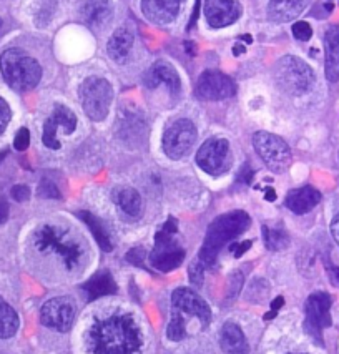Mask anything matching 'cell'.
<instances>
[{"mask_svg":"<svg viewBox=\"0 0 339 354\" xmlns=\"http://www.w3.org/2000/svg\"><path fill=\"white\" fill-rule=\"evenodd\" d=\"M142 344V331L131 315H111L97 321L89 331L93 354H138Z\"/></svg>","mask_w":339,"mask_h":354,"instance_id":"obj_1","label":"cell"},{"mask_svg":"<svg viewBox=\"0 0 339 354\" xmlns=\"http://www.w3.org/2000/svg\"><path fill=\"white\" fill-rule=\"evenodd\" d=\"M251 225V218L248 213L237 209V212L225 213V215L218 216L217 220L210 225L208 233H206L203 248L200 251V261L203 266H213L217 261L218 253L226 243L245 233L248 226Z\"/></svg>","mask_w":339,"mask_h":354,"instance_id":"obj_2","label":"cell"},{"mask_svg":"<svg viewBox=\"0 0 339 354\" xmlns=\"http://www.w3.org/2000/svg\"><path fill=\"white\" fill-rule=\"evenodd\" d=\"M34 245L40 253L57 254L67 270H77L85 257L84 246L55 225L40 226L34 234Z\"/></svg>","mask_w":339,"mask_h":354,"instance_id":"obj_3","label":"cell"},{"mask_svg":"<svg viewBox=\"0 0 339 354\" xmlns=\"http://www.w3.org/2000/svg\"><path fill=\"white\" fill-rule=\"evenodd\" d=\"M0 72L3 80L17 92L35 88L42 78V67L39 62L20 48H9L2 53Z\"/></svg>","mask_w":339,"mask_h":354,"instance_id":"obj_4","label":"cell"},{"mask_svg":"<svg viewBox=\"0 0 339 354\" xmlns=\"http://www.w3.org/2000/svg\"><path fill=\"white\" fill-rule=\"evenodd\" d=\"M275 80L286 95L301 97L313 88L316 75L304 60L295 55H286L276 64Z\"/></svg>","mask_w":339,"mask_h":354,"instance_id":"obj_5","label":"cell"},{"mask_svg":"<svg viewBox=\"0 0 339 354\" xmlns=\"http://www.w3.org/2000/svg\"><path fill=\"white\" fill-rule=\"evenodd\" d=\"M82 105L84 112L90 120L102 122L109 115L111 100H113V90L109 80L102 77H89L80 86Z\"/></svg>","mask_w":339,"mask_h":354,"instance_id":"obj_6","label":"cell"},{"mask_svg":"<svg viewBox=\"0 0 339 354\" xmlns=\"http://www.w3.org/2000/svg\"><path fill=\"white\" fill-rule=\"evenodd\" d=\"M256 153L263 160L271 171H284L291 163V150L283 138L276 137L270 131H258L253 137Z\"/></svg>","mask_w":339,"mask_h":354,"instance_id":"obj_7","label":"cell"},{"mask_svg":"<svg viewBox=\"0 0 339 354\" xmlns=\"http://www.w3.org/2000/svg\"><path fill=\"white\" fill-rule=\"evenodd\" d=\"M196 142V127L188 118L173 122L163 133L165 155L172 160H180L190 153Z\"/></svg>","mask_w":339,"mask_h":354,"instance_id":"obj_8","label":"cell"},{"mask_svg":"<svg viewBox=\"0 0 339 354\" xmlns=\"http://www.w3.org/2000/svg\"><path fill=\"white\" fill-rule=\"evenodd\" d=\"M196 165L208 175L225 173L231 165L230 143L220 137L206 140L196 153Z\"/></svg>","mask_w":339,"mask_h":354,"instance_id":"obj_9","label":"cell"},{"mask_svg":"<svg viewBox=\"0 0 339 354\" xmlns=\"http://www.w3.org/2000/svg\"><path fill=\"white\" fill-rule=\"evenodd\" d=\"M331 303L333 299L324 291H316L306 301L304 328L318 344H322V329L331 326Z\"/></svg>","mask_w":339,"mask_h":354,"instance_id":"obj_10","label":"cell"},{"mask_svg":"<svg viewBox=\"0 0 339 354\" xmlns=\"http://www.w3.org/2000/svg\"><path fill=\"white\" fill-rule=\"evenodd\" d=\"M185 250L173 240L172 234L165 233L163 230L155 234V250L150 254V263L153 268L163 273L176 270L183 263Z\"/></svg>","mask_w":339,"mask_h":354,"instance_id":"obj_11","label":"cell"},{"mask_svg":"<svg viewBox=\"0 0 339 354\" xmlns=\"http://www.w3.org/2000/svg\"><path fill=\"white\" fill-rule=\"evenodd\" d=\"M237 93V85L228 75L218 70H206L198 78L196 97L201 100H225Z\"/></svg>","mask_w":339,"mask_h":354,"instance_id":"obj_12","label":"cell"},{"mask_svg":"<svg viewBox=\"0 0 339 354\" xmlns=\"http://www.w3.org/2000/svg\"><path fill=\"white\" fill-rule=\"evenodd\" d=\"M77 308L67 296L48 299L40 311V319L47 328L57 329V331H68L75 319Z\"/></svg>","mask_w":339,"mask_h":354,"instance_id":"obj_13","label":"cell"},{"mask_svg":"<svg viewBox=\"0 0 339 354\" xmlns=\"http://www.w3.org/2000/svg\"><path fill=\"white\" fill-rule=\"evenodd\" d=\"M77 115L68 109V106L57 104L53 106V112L47 118L44 125V145L51 150H60L62 143L57 137V130L62 129L65 135H72L77 129Z\"/></svg>","mask_w":339,"mask_h":354,"instance_id":"obj_14","label":"cell"},{"mask_svg":"<svg viewBox=\"0 0 339 354\" xmlns=\"http://www.w3.org/2000/svg\"><path fill=\"white\" fill-rule=\"evenodd\" d=\"M203 12L213 28H223L235 24L241 15L238 0H203Z\"/></svg>","mask_w":339,"mask_h":354,"instance_id":"obj_15","label":"cell"},{"mask_svg":"<svg viewBox=\"0 0 339 354\" xmlns=\"http://www.w3.org/2000/svg\"><path fill=\"white\" fill-rule=\"evenodd\" d=\"M172 303L176 311L196 316L203 324H208L210 319H212V310H210L205 299L193 290H188V288H178V290L173 291Z\"/></svg>","mask_w":339,"mask_h":354,"instance_id":"obj_16","label":"cell"},{"mask_svg":"<svg viewBox=\"0 0 339 354\" xmlns=\"http://www.w3.org/2000/svg\"><path fill=\"white\" fill-rule=\"evenodd\" d=\"M143 84L148 88H156V86L165 85L168 92L173 93V95H178L181 92V80L178 72L167 62H156L155 65H152L148 72L145 73Z\"/></svg>","mask_w":339,"mask_h":354,"instance_id":"obj_17","label":"cell"},{"mask_svg":"<svg viewBox=\"0 0 339 354\" xmlns=\"http://www.w3.org/2000/svg\"><path fill=\"white\" fill-rule=\"evenodd\" d=\"M183 0H142L143 15L150 22L167 26L178 15Z\"/></svg>","mask_w":339,"mask_h":354,"instance_id":"obj_18","label":"cell"},{"mask_svg":"<svg viewBox=\"0 0 339 354\" xmlns=\"http://www.w3.org/2000/svg\"><path fill=\"white\" fill-rule=\"evenodd\" d=\"M321 201V193L313 187H301L291 190L286 195V207L296 215H304L309 213Z\"/></svg>","mask_w":339,"mask_h":354,"instance_id":"obj_19","label":"cell"},{"mask_svg":"<svg viewBox=\"0 0 339 354\" xmlns=\"http://www.w3.org/2000/svg\"><path fill=\"white\" fill-rule=\"evenodd\" d=\"M324 50H326V78L329 82L339 80V26H333L324 34Z\"/></svg>","mask_w":339,"mask_h":354,"instance_id":"obj_20","label":"cell"},{"mask_svg":"<svg viewBox=\"0 0 339 354\" xmlns=\"http://www.w3.org/2000/svg\"><path fill=\"white\" fill-rule=\"evenodd\" d=\"M131 47H134V32L127 27H120L110 37L107 44L110 59L117 64H125L128 55H130Z\"/></svg>","mask_w":339,"mask_h":354,"instance_id":"obj_21","label":"cell"},{"mask_svg":"<svg viewBox=\"0 0 339 354\" xmlns=\"http://www.w3.org/2000/svg\"><path fill=\"white\" fill-rule=\"evenodd\" d=\"M80 14L89 26H105L111 17V0H80Z\"/></svg>","mask_w":339,"mask_h":354,"instance_id":"obj_22","label":"cell"},{"mask_svg":"<svg viewBox=\"0 0 339 354\" xmlns=\"http://www.w3.org/2000/svg\"><path fill=\"white\" fill-rule=\"evenodd\" d=\"M220 346L225 354H248L250 346L241 328L235 323H225L220 333Z\"/></svg>","mask_w":339,"mask_h":354,"instance_id":"obj_23","label":"cell"},{"mask_svg":"<svg viewBox=\"0 0 339 354\" xmlns=\"http://www.w3.org/2000/svg\"><path fill=\"white\" fill-rule=\"evenodd\" d=\"M309 0H270L268 3V14L276 22H289L301 15Z\"/></svg>","mask_w":339,"mask_h":354,"instance_id":"obj_24","label":"cell"},{"mask_svg":"<svg viewBox=\"0 0 339 354\" xmlns=\"http://www.w3.org/2000/svg\"><path fill=\"white\" fill-rule=\"evenodd\" d=\"M84 290L89 299H98L102 296L115 295L118 286L109 271H103V273H97L95 277L90 278L84 285Z\"/></svg>","mask_w":339,"mask_h":354,"instance_id":"obj_25","label":"cell"},{"mask_svg":"<svg viewBox=\"0 0 339 354\" xmlns=\"http://www.w3.org/2000/svg\"><path fill=\"white\" fill-rule=\"evenodd\" d=\"M113 200L127 216H140V212H142V198H140V193L136 192L135 188H117V190L113 192Z\"/></svg>","mask_w":339,"mask_h":354,"instance_id":"obj_26","label":"cell"},{"mask_svg":"<svg viewBox=\"0 0 339 354\" xmlns=\"http://www.w3.org/2000/svg\"><path fill=\"white\" fill-rule=\"evenodd\" d=\"M118 133L123 140L142 138V133L145 135V120L142 117H136L134 112H122L120 113L118 120Z\"/></svg>","mask_w":339,"mask_h":354,"instance_id":"obj_27","label":"cell"},{"mask_svg":"<svg viewBox=\"0 0 339 354\" xmlns=\"http://www.w3.org/2000/svg\"><path fill=\"white\" fill-rule=\"evenodd\" d=\"M78 218H80V220L84 221L86 226H89L90 232H92V234H93V238L97 240L98 246H100L103 251L113 250V243H111V240H110L109 232H107L105 226H103L102 221L98 220V218L95 216L93 213L80 212V213H78Z\"/></svg>","mask_w":339,"mask_h":354,"instance_id":"obj_28","label":"cell"},{"mask_svg":"<svg viewBox=\"0 0 339 354\" xmlns=\"http://www.w3.org/2000/svg\"><path fill=\"white\" fill-rule=\"evenodd\" d=\"M19 316L14 308L0 296V339H7L17 333Z\"/></svg>","mask_w":339,"mask_h":354,"instance_id":"obj_29","label":"cell"},{"mask_svg":"<svg viewBox=\"0 0 339 354\" xmlns=\"http://www.w3.org/2000/svg\"><path fill=\"white\" fill-rule=\"evenodd\" d=\"M264 245L268 250L271 251H281L289 245V236L283 228H270L268 225H264L262 228Z\"/></svg>","mask_w":339,"mask_h":354,"instance_id":"obj_30","label":"cell"},{"mask_svg":"<svg viewBox=\"0 0 339 354\" xmlns=\"http://www.w3.org/2000/svg\"><path fill=\"white\" fill-rule=\"evenodd\" d=\"M167 336L172 341H181L185 336H187V331H185V321L178 315V313H175L172 321H170L168 329H167Z\"/></svg>","mask_w":339,"mask_h":354,"instance_id":"obj_31","label":"cell"},{"mask_svg":"<svg viewBox=\"0 0 339 354\" xmlns=\"http://www.w3.org/2000/svg\"><path fill=\"white\" fill-rule=\"evenodd\" d=\"M291 30H293V35H295V39L301 40V42H308L313 35L311 26H309L308 22H304V20H300V22L293 24Z\"/></svg>","mask_w":339,"mask_h":354,"instance_id":"obj_32","label":"cell"},{"mask_svg":"<svg viewBox=\"0 0 339 354\" xmlns=\"http://www.w3.org/2000/svg\"><path fill=\"white\" fill-rule=\"evenodd\" d=\"M203 263L200 261V259H195V261L190 265V281H192V285H195L200 288L201 285H203Z\"/></svg>","mask_w":339,"mask_h":354,"instance_id":"obj_33","label":"cell"},{"mask_svg":"<svg viewBox=\"0 0 339 354\" xmlns=\"http://www.w3.org/2000/svg\"><path fill=\"white\" fill-rule=\"evenodd\" d=\"M39 195L42 198H60L59 188L55 187V183L51 182V180H42L39 187Z\"/></svg>","mask_w":339,"mask_h":354,"instance_id":"obj_34","label":"cell"},{"mask_svg":"<svg viewBox=\"0 0 339 354\" xmlns=\"http://www.w3.org/2000/svg\"><path fill=\"white\" fill-rule=\"evenodd\" d=\"M28 145H30V131L27 129H20L15 135L14 140V147L17 151H26Z\"/></svg>","mask_w":339,"mask_h":354,"instance_id":"obj_35","label":"cell"},{"mask_svg":"<svg viewBox=\"0 0 339 354\" xmlns=\"http://www.w3.org/2000/svg\"><path fill=\"white\" fill-rule=\"evenodd\" d=\"M12 118V112H10V106L0 97V133H3V130L7 129V125L10 123Z\"/></svg>","mask_w":339,"mask_h":354,"instance_id":"obj_36","label":"cell"},{"mask_svg":"<svg viewBox=\"0 0 339 354\" xmlns=\"http://www.w3.org/2000/svg\"><path fill=\"white\" fill-rule=\"evenodd\" d=\"M10 193H12V198L15 201H20V203L30 198V188L26 187V185H15Z\"/></svg>","mask_w":339,"mask_h":354,"instance_id":"obj_37","label":"cell"},{"mask_svg":"<svg viewBox=\"0 0 339 354\" xmlns=\"http://www.w3.org/2000/svg\"><path fill=\"white\" fill-rule=\"evenodd\" d=\"M145 259V250L143 248H134L127 253V261L134 263L136 266H143Z\"/></svg>","mask_w":339,"mask_h":354,"instance_id":"obj_38","label":"cell"},{"mask_svg":"<svg viewBox=\"0 0 339 354\" xmlns=\"http://www.w3.org/2000/svg\"><path fill=\"white\" fill-rule=\"evenodd\" d=\"M251 245H253V241L246 240V241H243V243H237V245H231L230 250H231V253L235 254V257L239 258V257H243V254H245L246 251L251 248Z\"/></svg>","mask_w":339,"mask_h":354,"instance_id":"obj_39","label":"cell"},{"mask_svg":"<svg viewBox=\"0 0 339 354\" xmlns=\"http://www.w3.org/2000/svg\"><path fill=\"white\" fill-rule=\"evenodd\" d=\"M251 178H253V170H251V168L248 167V165H245V167H243L241 173H239V178L238 180H239V182L250 185L251 183Z\"/></svg>","mask_w":339,"mask_h":354,"instance_id":"obj_40","label":"cell"},{"mask_svg":"<svg viewBox=\"0 0 339 354\" xmlns=\"http://www.w3.org/2000/svg\"><path fill=\"white\" fill-rule=\"evenodd\" d=\"M331 234H333L334 241L339 245V215H336L331 221Z\"/></svg>","mask_w":339,"mask_h":354,"instance_id":"obj_41","label":"cell"},{"mask_svg":"<svg viewBox=\"0 0 339 354\" xmlns=\"http://www.w3.org/2000/svg\"><path fill=\"white\" fill-rule=\"evenodd\" d=\"M176 230H178V225H176V220L175 218H170V220L165 223L163 226V232L168 233V234H175Z\"/></svg>","mask_w":339,"mask_h":354,"instance_id":"obj_42","label":"cell"},{"mask_svg":"<svg viewBox=\"0 0 339 354\" xmlns=\"http://www.w3.org/2000/svg\"><path fill=\"white\" fill-rule=\"evenodd\" d=\"M7 216H9V205L6 200H0V225L6 223Z\"/></svg>","mask_w":339,"mask_h":354,"instance_id":"obj_43","label":"cell"},{"mask_svg":"<svg viewBox=\"0 0 339 354\" xmlns=\"http://www.w3.org/2000/svg\"><path fill=\"white\" fill-rule=\"evenodd\" d=\"M200 3H201V0H196V6H195V10H193L192 20H190L188 30H190V28H192L193 26H195V22H196V19H198V12H200Z\"/></svg>","mask_w":339,"mask_h":354,"instance_id":"obj_44","label":"cell"},{"mask_svg":"<svg viewBox=\"0 0 339 354\" xmlns=\"http://www.w3.org/2000/svg\"><path fill=\"white\" fill-rule=\"evenodd\" d=\"M283 304H284V298H283V296H278V298H276V299H273L271 310H273V311H278L280 308L283 306Z\"/></svg>","mask_w":339,"mask_h":354,"instance_id":"obj_45","label":"cell"},{"mask_svg":"<svg viewBox=\"0 0 339 354\" xmlns=\"http://www.w3.org/2000/svg\"><path fill=\"white\" fill-rule=\"evenodd\" d=\"M329 274L333 278V281L339 285V266H329Z\"/></svg>","mask_w":339,"mask_h":354,"instance_id":"obj_46","label":"cell"},{"mask_svg":"<svg viewBox=\"0 0 339 354\" xmlns=\"http://www.w3.org/2000/svg\"><path fill=\"white\" fill-rule=\"evenodd\" d=\"M264 198L268 201H275L276 200V192L273 188H264Z\"/></svg>","mask_w":339,"mask_h":354,"instance_id":"obj_47","label":"cell"},{"mask_svg":"<svg viewBox=\"0 0 339 354\" xmlns=\"http://www.w3.org/2000/svg\"><path fill=\"white\" fill-rule=\"evenodd\" d=\"M246 52V48L245 47H243V45H235V47H233V55H243V53H245Z\"/></svg>","mask_w":339,"mask_h":354,"instance_id":"obj_48","label":"cell"},{"mask_svg":"<svg viewBox=\"0 0 339 354\" xmlns=\"http://www.w3.org/2000/svg\"><path fill=\"white\" fill-rule=\"evenodd\" d=\"M239 39L245 40L246 44H251V42H253V37H251V35H241V37H239Z\"/></svg>","mask_w":339,"mask_h":354,"instance_id":"obj_49","label":"cell"},{"mask_svg":"<svg viewBox=\"0 0 339 354\" xmlns=\"http://www.w3.org/2000/svg\"><path fill=\"white\" fill-rule=\"evenodd\" d=\"M275 315H276V311H270L266 316H264V319H273L275 318Z\"/></svg>","mask_w":339,"mask_h":354,"instance_id":"obj_50","label":"cell"},{"mask_svg":"<svg viewBox=\"0 0 339 354\" xmlns=\"http://www.w3.org/2000/svg\"><path fill=\"white\" fill-rule=\"evenodd\" d=\"M3 156H6V153H0V160H2V158H3Z\"/></svg>","mask_w":339,"mask_h":354,"instance_id":"obj_51","label":"cell"},{"mask_svg":"<svg viewBox=\"0 0 339 354\" xmlns=\"http://www.w3.org/2000/svg\"><path fill=\"white\" fill-rule=\"evenodd\" d=\"M0 26H2V20H0Z\"/></svg>","mask_w":339,"mask_h":354,"instance_id":"obj_52","label":"cell"}]
</instances>
